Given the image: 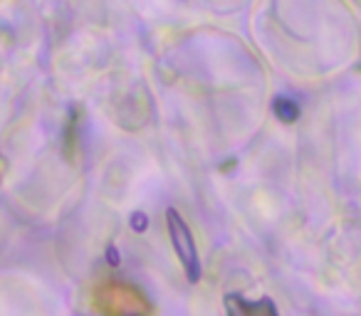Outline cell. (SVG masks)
<instances>
[{
	"label": "cell",
	"instance_id": "obj_1",
	"mask_svg": "<svg viewBox=\"0 0 361 316\" xmlns=\"http://www.w3.org/2000/svg\"><path fill=\"white\" fill-rule=\"evenodd\" d=\"M92 306L102 316H151V304L131 284L121 282H106L92 296Z\"/></svg>",
	"mask_w": 361,
	"mask_h": 316
},
{
	"label": "cell",
	"instance_id": "obj_2",
	"mask_svg": "<svg viewBox=\"0 0 361 316\" xmlns=\"http://www.w3.org/2000/svg\"><path fill=\"white\" fill-rule=\"evenodd\" d=\"M169 225H171V237H173L176 252L180 255L183 265H186L191 279H198V260H196V245H193V237L188 232L186 222L180 220L176 213H169Z\"/></svg>",
	"mask_w": 361,
	"mask_h": 316
}]
</instances>
